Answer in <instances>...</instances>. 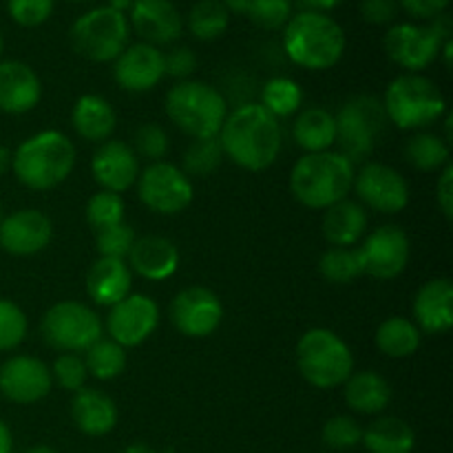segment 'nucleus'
Instances as JSON below:
<instances>
[{
  "instance_id": "nucleus-1",
  "label": "nucleus",
  "mask_w": 453,
  "mask_h": 453,
  "mask_svg": "<svg viewBox=\"0 0 453 453\" xmlns=\"http://www.w3.org/2000/svg\"><path fill=\"white\" fill-rule=\"evenodd\" d=\"M224 155L246 171H265L281 150V127L261 104L248 102L226 115L219 131Z\"/></svg>"
},
{
  "instance_id": "nucleus-2",
  "label": "nucleus",
  "mask_w": 453,
  "mask_h": 453,
  "mask_svg": "<svg viewBox=\"0 0 453 453\" xmlns=\"http://www.w3.org/2000/svg\"><path fill=\"white\" fill-rule=\"evenodd\" d=\"M354 173V164L336 150L305 153L292 168L290 190L303 206L327 211L348 199Z\"/></svg>"
},
{
  "instance_id": "nucleus-3",
  "label": "nucleus",
  "mask_w": 453,
  "mask_h": 453,
  "mask_svg": "<svg viewBox=\"0 0 453 453\" xmlns=\"http://www.w3.org/2000/svg\"><path fill=\"white\" fill-rule=\"evenodd\" d=\"M75 146L65 133L40 131L22 142L12 155V171L31 190H51L71 175Z\"/></svg>"
},
{
  "instance_id": "nucleus-4",
  "label": "nucleus",
  "mask_w": 453,
  "mask_h": 453,
  "mask_svg": "<svg viewBox=\"0 0 453 453\" xmlns=\"http://www.w3.org/2000/svg\"><path fill=\"white\" fill-rule=\"evenodd\" d=\"M283 49L301 69L326 71L343 58L345 34L327 13L301 12L288 20Z\"/></svg>"
},
{
  "instance_id": "nucleus-5",
  "label": "nucleus",
  "mask_w": 453,
  "mask_h": 453,
  "mask_svg": "<svg viewBox=\"0 0 453 453\" xmlns=\"http://www.w3.org/2000/svg\"><path fill=\"white\" fill-rule=\"evenodd\" d=\"M166 115L181 133L193 140H206L219 135L228 106L224 96L211 84L181 80L168 91Z\"/></svg>"
},
{
  "instance_id": "nucleus-6",
  "label": "nucleus",
  "mask_w": 453,
  "mask_h": 453,
  "mask_svg": "<svg viewBox=\"0 0 453 453\" xmlns=\"http://www.w3.org/2000/svg\"><path fill=\"white\" fill-rule=\"evenodd\" d=\"M296 365L312 388L332 389L354 374V357L348 343L326 327L305 332L296 343Z\"/></svg>"
},
{
  "instance_id": "nucleus-7",
  "label": "nucleus",
  "mask_w": 453,
  "mask_h": 453,
  "mask_svg": "<svg viewBox=\"0 0 453 453\" xmlns=\"http://www.w3.org/2000/svg\"><path fill=\"white\" fill-rule=\"evenodd\" d=\"M383 109L388 122L411 131L441 119L447 111V102L434 80L420 73H405L398 75L388 87Z\"/></svg>"
},
{
  "instance_id": "nucleus-8",
  "label": "nucleus",
  "mask_w": 453,
  "mask_h": 453,
  "mask_svg": "<svg viewBox=\"0 0 453 453\" xmlns=\"http://www.w3.org/2000/svg\"><path fill=\"white\" fill-rule=\"evenodd\" d=\"M336 122V142L343 157L357 164L370 157L374 150L376 140L385 131L388 115H385L383 102L374 96H357L341 106L334 115Z\"/></svg>"
},
{
  "instance_id": "nucleus-9",
  "label": "nucleus",
  "mask_w": 453,
  "mask_h": 453,
  "mask_svg": "<svg viewBox=\"0 0 453 453\" xmlns=\"http://www.w3.org/2000/svg\"><path fill=\"white\" fill-rule=\"evenodd\" d=\"M128 18L109 4L91 9L71 27V44L91 62H115V58L128 47Z\"/></svg>"
},
{
  "instance_id": "nucleus-10",
  "label": "nucleus",
  "mask_w": 453,
  "mask_h": 453,
  "mask_svg": "<svg viewBox=\"0 0 453 453\" xmlns=\"http://www.w3.org/2000/svg\"><path fill=\"white\" fill-rule=\"evenodd\" d=\"M42 339L60 352H87L102 339L100 317L78 301H62L44 312L40 323Z\"/></svg>"
},
{
  "instance_id": "nucleus-11",
  "label": "nucleus",
  "mask_w": 453,
  "mask_h": 453,
  "mask_svg": "<svg viewBox=\"0 0 453 453\" xmlns=\"http://www.w3.org/2000/svg\"><path fill=\"white\" fill-rule=\"evenodd\" d=\"M142 203L157 215H180L193 202V181L181 168L155 162L137 177Z\"/></svg>"
},
{
  "instance_id": "nucleus-12",
  "label": "nucleus",
  "mask_w": 453,
  "mask_h": 453,
  "mask_svg": "<svg viewBox=\"0 0 453 453\" xmlns=\"http://www.w3.org/2000/svg\"><path fill=\"white\" fill-rule=\"evenodd\" d=\"M352 188L367 208L383 215H396L410 203V186L396 168L370 162L354 173Z\"/></svg>"
},
{
  "instance_id": "nucleus-13",
  "label": "nucleus",
  "mask_w": 453,
  "mask_h": 453,
  "mask_svg": "<svg viewBox=\"0 0 453 453\" xmlns=\"http://www.w3.org/2000/svg\"><path fill=\"white\" fill-rule=\"evenodd\" d=\"M358 255L363 261V273L389 281L405 273L410 264V239L398 226H380L367 234L363 246L358 248Z\"/></svg>"
},
{
  "instance_id": "nucleus-14",
  "label": "nucleus",
  "mask_w": 453,
  "mask_h": 453,
  "mask_svg": "<svg viewBox=\"0 0 453 453\" xmlns=\"http://www.w3.org/2000/svg\"><path fill=\"white\" fill-rule=\"evenodd\" d=\"M383 47L389 60L410 73H418L438 60L442 42L427 25L401 22L385 34Z\"/></svg>"
},
{
  "instance_id": "nucleus-15",
  "label": "nucleus",
  "mask_w": 453,
  "mask_h": 453,
  "mask_svg": "<svg viewBox=\"0 0 453 453\" xmlns=\"http://www.w3.org/2000/svg\"><path fill=\"white\" fill-rule=\"evenodd\" d=\"M171 319L177 330L188 339H203L217 332L224 321V305L219 296L202 286L181 290L173 299Z\"/></svg>"
},
{
  "instance_id": "nucleus-16",
  "label": "nucleus",
  "mask_w": 453,
  "mask_h": 453,
  "mask_svg": "<svg viewBox=\"0 0 453 453\" xmlns=\"http://www.w3.org/2000/svg\"><path fill=\"white\" fill-rule=\"evenodd\" d=\"M159 326V308L150 296L128 295L111 308L106 317V330L111 341L122 348H137L144 343Z\"/></svg>"
},
{
  "instance_id": "nucleus-17",
  "label": "nucleus",
  "mask_w": 453,
  "mask_h": 453,
  "mask_svg": "<svg viewBox=\"0 0 453 453\" xmlns=\"http://www.w3.org/2000/svg\"><path fill=\"white\" fill-rule=\"evenodd\" d=\"M51 388V370L40 358L12 357L0 365V394L16 405L42 401Z\"/></svg>"
},
{
  "instance_id": "nucleus-18",
  "label": "nucleus",
  "mask_w": 453,
  "mask_h": 453,
  "mask_svg": "<svg viewBox=\"0 0 453 453\" xmlns=\"http://www.w3.org/2000/svg\"><path fill=\"white\" fill-rule=\"evenodd\" d=\"M51 237V219L35 208H22L0 221V248L13 257H31L44 250Z\"/></svg>"
},
{
  "instance_id": "nucleus-19",
  "label": "nucleus",
  "mask_w": 453,
  "mask_h": 453,
  "mask_svg": "<svg viewBox=\"0 0 453 453\" xmlns=\"http://www.w3.org/2000/svg\"><path fill=\"white\" fill-rule=\"evenodd\" d=\"M164 53L146 42L128 44L113 65V78L124 91L146 93L164 78Z\"/></svg>"
},
{
  "instance_id": "nucleus-20",
  "label": "nucleus",
  "mask_w": 453,
  "mask_h": 453,
  "mask_svg": "<svg viewBox=\"0 0 453 453\" xmlns=\"http://www.w3.org/2000/svg\"><path fill=\"white\" fill-rule=\"evenodd\" d=\"M91 173L102 190L119 195L135 186L140 177V162H137L135 150L128 144L119 140H106L93 153Z\"/></svg>"
},
{
  "instance_id": "nucleus-21",
  "label": "nucleus",
  "mask_w": 453,
  "mask_h": 453,
  "mask_svg": "<svg viewBox=\"0 0 453 453\" xmlns=\"http://www.w3.org/2000/svg\"><path fill=\"white\" fill-rule=\"evenodd\" d=\"M131 27L142 42L171 44L184 31V18L171 0H137L131 9Z\"/></svg>"
},
{
  "instance_id": "nucleus-22",
  "label": "nucleus",
  "mask_w": 453,
  "mask_h": 453,
  "mask_svg": "<svg viewBox=\"0 0 453 453\" xmlns=\"http://www.w3.org/2000/svg\"><path fill=\"white\" fill-rule=\"evenodd\" d=\"M42 97L38 73L20 60L0 62V111L20 115L35 109Z\"/></svg>"
},
{
  "instance_id": "nucleus-23",
  "label": "nucleus",
  "mask_w": 453,
  "mask_h": 453,
  "mask_svg": "<svg viewBox=\"0 0 453 453\" xmlns=\"http://www.w3.org/2000/svg\"><path fill=\"white\" fill-rule=\"evenodd\" d=\"M128 268L131 273L149 279V281H164L173 277L180 265V250L175 243L159 234H146L135 239L128 252Z\"/></svg>"
},
{
  "instance_id": "nucleus-24",
  "label": "nucleus",
  "mask_w": 453,
  "mask_h": 453,
  "mask_svg": "<svg viewBox=\"0 0 453 453\" xmlns=\"http://www.w3.org/2000/svg\"><path fill=\"white\" fill-rule=\"evenodd\" d=\"M414 319L418 330L445 334L453 326V286L449 279H432L414 299Z\"/></svg>"
},
{
  "instance_id": "nucleus-25",
  "label": "nucleus",
  "mask_w": 453,
  "mask_h": 453,
  "mask_svg": "<svg viewBox=\"0 0 453 453\" xmlns=\"http://www.w3.org/2000/svg\"><path fill=\"white\" fill-rule=\"evenodd\" d=\"M133 273L127 261L100 257L87 273V292L93 303L113 308L131 295Z\"/></svg>"
},
{
  "instance_id": "nucleus-26",
  "label": "nucleus",
  "mask_w": 453,
  "mask_h": 453,
  "mask_svg": "<svg viewBox=\"0 0 453 453\" xmlns=\"http://www.w3.org/2000/svg\"><path fill=\"white\" fill-rule=\"evenodd\" d=\"M71 418L87 436H106L118 425V407L100 389L82 388L71 403Z\"/></svg>"
},
{
  "instance_id": "nucleus-27",
  "label": "nucleus",
  "mask_w": 453,
  "mask_h": 453,
  "mask_svg": "<svg viewBox=\"0 0 453 453\" xmlns=\"http://www.w3.org/2000/svg\"><path fill=\"white\" fill-rule=\"evenodd\" d=\"M71 124L75 133L87 142H106L115 133L118 127V115L109 104V100L100 96H82L73 106L71 113Z\"/></svg>"
},
{
  "instance_id": "nucleus-28",
  "label": "nucleus",
  "mask_w": 453,
  "mask_h": 453,
  "mask_svg": "<svg viewBox=\"0 0 453 453\" xmlns=\"http://www.w3.org/2000/svg\"><path fill=\"white\" fill-rule=\"evenodd\" d=\"M367 228V212L358 202L334 203L323 215V237L334 248H349L358 243L365 234Z\"/></svg>"
},
{
  "instance_id": "nucleus-29",
  "label": "nucleus",
  "mask_w": 453,
  "mask_h": 453,
  "mask_svg": "<svg viewBox=\"0 0 453 453\" xmlns=\"http://www.w3.org/2000/svg\"><path fill=\"white\" fill-rule=\"evenodd\" d=\"M392 401V388L376 372H358L345 380V403L358 414H380Z\"/></svg>"
},
{
  "instance_id": "nucleus-30",
  "label": "nucleus",
  "mask_w": 453,
  "mask_h": 453,
  "mask_svg": "<svg viewBox=\"0 0 453 453\" xmlns=\"http://www.w3.org/2000/svg\"><path fill=\"white\" fill-rule=\"evenodd\" d=\"M292 135H295L296 144L308 153L330 150V146L336 142L334 115L323 106H310V109L301 111L299 118L295 119Z\"/></svg>"
},
{
  "instance_id": "nucleus-31",
  "label": "nucleus",
  "mask_w": 453,
  "mask_h": 453,
  "mask_svg": "<svg viewBox=\"0 0 453 453\" xmlns=\"http://www.w3.org/2000/svg\"><path fill=\"white\" fill-rule=\"evenodd\" d=\"M363 442L370 453H411L416 447V434L405 420L383 416L363 429Z\"/></svg>"
},
{
  "instance_id": "nucleus-32",
  "label": "nucleus",
  "mask_w": 453,
  "mask_h": 453,
  "mask_svg": "<svg viewBox=\"0 0 453 453\" xmlns=\"http://www.w3.org/2000/svg\"><path fill=\"white\" fill-rule=\"evenodd\" d=\"M376 348L389 358H407L418 352L420 330L410 319L389 317L376 330Z\"/></svg>"
},
{
  "instance_id": "nucleus-33",
  "label": "nucleus",
  "mask_w": 453,
  "mask_h": 453,
  "mask_svg": "<svg viewBox=\"0 0 453 453\" xmlns=\"http://www.w3.org/2000/svg\"><path fill=\"white\" fill-rule=\"evenodd\" d=\"M405 157L416 171H442L449 164V144L434 133H416L407 142Z\"/></svg>"
},
{
  "instance_id": "nucleus-34",
  "label": "nucleus",
  "mask_w": 453,
  "mask_h": 453,
  "mask_svg": "<svg viewBox=\"0 0 453 453\" xmlns=\"http://www.w3.org/2000/svg\"><path fill=\"white\" fill-rule=\"evenodd\" d=\"M84 365L88 376L97 380H113L127 370V352L122 345L111 339H100L84 354Z\"/></svg>"
},
{
  "instance_id": "nucleus-35",
  "label": "nucleus",
  "mask_w": 453,
  "mask_h": 453,
  "mask_svg": "<svg viewBox=\"0 0 453 453\" xmlns=\"http://www.w3.org/2000/svg\"><path fill=\"white\" fill-rule=\"evenodd\" d=\"M230 13L221 4V0H199L188 13V29L197 40H217L228 29Z\"/></svg>"
},
{
  "instance_id": "nucleus-36",
  "label": "nucleus",
  "mask_w": 453,
  "mask_h": 453,
  "mask_svg": "<svg viewBox=\"0 0 453 453\" xmlns=\"http://www.w3.org/2000/svg\"><path fill=\"white\" fill-rule=\"evenodd\" d=\"M303 91L290 78H273L261 88V106L274 118H290L301 109Z\"/></svg>"
},
{
  "instance_id": "nucleus-37",
  "label": "nucleus",
  "mask_w": 453,
  "mask_h": 453,
  "mask_svg": "<svg viewBox=\"0 0 453 453\" xmlns=\"http://www.w3.org/2000/svg\"><path fill=\"white\" fill-rule=\"evenodd\" d=\"M319 270H321L323 279L336 286H345V283L357 281L363 273V261L358 255V248H330L321 255L319 261Z\"/></svg>"
},
{
  "instance_id": "nucleus-38",
  "label": "nucleus",
  "mask_w": 453,
  "mask_h": 453,
  "mask_svg": "<svg viewBox=\"0 0 453 453\" xmlns=\"http://www.w3.org/2000/svg\"><path fill=\"white\" fill-rule=\"evenodd\" d=\"M224 159V149L219 137H206V140H193L181 157V171L188 177H208L219 168Z\"/></svg>"
},
{
  "instance_id": "nucleus-39",
  "label": "nucleus",
  "mask_w": 453,
  "mask_h": 453,
  "mask_svg": "<svg viewBox=\"0 0 453 453\" xmlns=\"http://www.w3.org/2000/svg\"><path fill=\"white\" fill-rule=\"evenodd\" d=\"M87 221L96 233L124 221V199L111 190H100L87 203Z\"/></svg>"
},
{
  "instance_id": "nucleus-40",
  "label": "nucleus",
  "mask_w": 453,
  "mask_h": 453,
  "mask_svg": "<svg viewBox=\"0 0 453 453\" xmlns=\"http://www.w3.org/2000/svg\"><path fill=\"white\" fill-rule=\"evenodd\" d=\"M323 445L336 451L354 449L363 442V427L352 416H334L323 425Z\"/></svg>"
},
{
  "instance_id": "nucleus-41",
  "label": "nucleus",
  "mask_w": 453,
  "mask_h": 453,
  "mask_svg": "<svg viewBox=\"0 0 453 453\" xmlns=\"http://www.w3.org/2000/svg\"><path fill=\"white\" fill-rule=\"evenodd\" d=\"M246 16L259 29L277 31L292 18V0H250Z\"/></svg>"
},
{
  "instance_id": "nucleus-42",
  "label": "nucleus",
  "mask_w": 453,
  "mask_h": 453,
  "mask_svg": "<svg viewBox=\"0 0 453 453\" xmlns=\"http://www.w3.org/2000/svg\"><path fill=\"white\" fill-rule=\"evenodd\" d=\"M133 243H135V230L127 221L96 233V248L100 252V257H106V259L124 261L128 257V252H131Z\"/></svg>"
},
{
  "instance_id": "nucleus-43",
  "label": "nucleus",
  "mask_w": 453,
  "mask_h": 453,
  "mask_svg": "<svg viewBox=\"0 0 453 453\" xmlns=\"http://www.w3.org/2000/svg\"><path fill=\"white\" fill-rule=\"evenodd\" d=\"M27 336V317L13 301L0 299V352L18 348Z\"/></svg>"
},
{
  "instance_id": "nucleus-44",
  "label": "nucleus",
  "mask_w": 453,
  "mask_h": 453,
  "mask_svg": "<svg viewBox=\"0 0 453 453\" xmlns=\"http://www.w3.org/2000/svg\"><path fill=\"white\" fill-rule=\"evenodd\" d=\"M133 150L140 157L150 159V162H162L168 153V135L159 124L146 122L142 124L133 137Z\"/></svg>"
},
{
  "instance_id": "nucleus-45",
  "label": "nucleus",
  "mask_w": 453,
  "mask_h": 453,
  "mask_svg": "<svg viewBox=\"0 0 453 453\" xmlns=\"http://www.w3.org/2000/svg\"><path fill=\"white\" fill-rule=\"evenodd\" d=\"M49 370H51V380H56L66 392H80L84 388V383H87V365H84V361L78 354H60L56 358V363H53V367H49Z\"/></svg>"
},
{
  "instance_id": "nucleus-46",
  "label": "nucleus",
  "mask_w": 453,
  "mask_h": 453,
  "mask_svg": "<svg viewBox=\"0 0 453 453\" xmlns=\"http://www.w3.org/2000/svg\"><path fill=\"white\" fill-rule=\"evenodd\" d=\"M7 12L16 25L40 27L53 13V0H7Z\"/></svg>"
},
{
  "instance_id": "nucleus-47",
  "label": "nucleus",
  "mask_w": 453,
  "mask_h": 453,
  "mask_svg": "<svg viewBox=\"0 0 453 453\" xmlns=\"http://www.w3.org/2000/svg\"><path fill=\"white\" fill-rule=\"evenodd\" d=\"M197 71V56L188 47H175L164 56V73L175 80H186Z\"/></svg>"
},
{
  "instance_id": "nucleus-48",
  "label": "nucleus",
  "mask_w": 453,
  "mask_h": 453,
  "mask_svg": "<svg viewBox=\"0 0 453 453\" xmlns=\"http://www.w3.org/2000/svg\"><path fill=\"white\" fill-rule=\"evenodd\" d=\"M361 18L370 25H389L398 16V0H361Z\"/></svg>"
},
{
  "instance_id": "nucleus-49",
  "label": "nucleus",
  "mask_w": 453,
  "mask_h": 453,
  "mask_svg": "<svg viewBox=\"0 0 453 453\" xmlns=\"http://www.w3.org/2000/svg\"><path fill=\"white\" fill-rule=\"evenodd\" d=\"M451 0H401L398 7L405 9L411 18L418 20H434L436 16L447 12Z\"/></svg>"
},
{
  "instance_id": "nucleus-50",
  "label": "nucleus",
  "mask_w": 453,
  "mask_h": 453,
  "mask_svg": "<svg viewBox=\"0 0 453 453\" xmlns=\"http://www.w3.org/2000/svg\"><path fill=\"white\" fill-rule=\"evenodd\" d=\"M436 202L438 206H441L442 215H445L447 219H451L453 217V166L451 164H447V166L442 168L441 177H438Z\"/></svg>"
},
{
  "instance_id": "nucleus-51",
  "label": "nucleus",
  "mask_w": 453,
  "mask_h": 453,
  "mask_svg": "<svg viewBox=\"0 0 453 453\" xmlns=\"http://www.w3.org/2000/svg\"><path fill=\"white\" fill-rule=\"evenodd\" d=\"M429 29L434 31V34L441 38V42H449L451 40V31H453V25H451V18L449 13H441V16H436L434 20H429Z\"/></svg>"
},
{
  "instance_id": "nucleus-52",
  "label": "nucleus",
  "mask_w": 453,
  "mask_h": 453,
  "mask_svg": "<svg viewBox=\"0 0 453 453\" xmlns=\"http://www.w3.org/2000/svg\"><path fill=\"white\" fill-rule=\"evenodd\" d=\"M341 3H343V0H301V4L308 7L305 12H319V13L332 12V9L339 7Z\"/></svg>"
},
{
  "instance_id": "nucleus-53",
  "label": "nucleus",
  "mask_w": 453,
  "mask_h": 453,
  "mask_svg": "<svg viewBox=\"0 0 453 453\" xmlns=\"http://www.w3.org/2000/svg\"><path fill=\"white\" fill-rule=\"evenodd\" d=\"M12 449H13L12 429L0 420V453H12Z\"/></svg>"
},
{
  "instance_id": "nucleus-54",
  "label": "nucleus",
  "mask_w": 453,
  "mask_h": 453,
  "mask_svg": "<svg viewBox=\"0 0 453 453\" xmlns=\"http://www.w3.org/2000/svg\"><path fill=\"white\" fill-rule=\"evenodd\" d=\"M221 4H224L228 13H239V16H242V13L248 12L250 0H221Z\"/></svg>"
},
{
  "instance_id": "nucleus-55",
  "label": "nucleus",
  "mask_w": 453,
  "mask_h": 453,
  "mask_svg": "<svg viewBox=\"0 0 453 453\" xmlns=\"http://www.w3.org/2000/svg\"><path fill=\"white\" fill-rule=\"evenodd\" d=\"M9 168H12V150L0 144V177L7 175Z\"/></svg>"
},
{
  "instance_id": "nucleus-56",
  "label": "nucleus",
  "mask_w": 453,
  "mask_h": 453,
  "mask_svg": "<svg viewBox=\"0 0 453 453\" xmlns=\"http://www.w3.org/2000/svg\"><path fill=\"white\" fill-rule=\"evenodd\" d=\"M137 0H109V7L115 9V12H131L133 4H135Z\"/></svg>"
},
{
  "instance_id": "nucleus-57",
  "label": "nucleus",
  "mask_w": 453,
  "mask_h": 453,
  "mask_svg": "<svg viewBox=\"0 0 453 453\" xmlns=\"http://www.w3.org/2000/svg\"><path fill=\"white\" fill-rule=\"evenodd\" d=\"M122 453H155V451L150 449L149 445H144V442H135V445H128Z\"/></svg>"
},
{
  "instance_id": "nucleus-58",
  "label": "nucleus",
  "mask_w": 453,
  "mask_h": 453,
  "mask_svg": "<svg viewBox=\"0 0 453 453\" xmlns=\"http://www.w3.org/2000/svg\"><path fill=\"white\" fill-rule=\"evenodd\" d=\"M25 453H58V451L51 449V447H47V445H38V447H31V449Z\"/></svg>"
},
{
  "instance_id": "nucleus-59",
  "label": "nucleus",
  "mask_w": 453,
  "mask_h": 453,
  "mask_svg": "<svg viewBox=\"0 0 453 453\" xmlns=\"http://www.w3.org/2000/svg\"><path fill=\"white\" fill-rule=\"evenodd\" d=\"M3 49H4V40H3V34H0V56H3Z\"/></svg>"
},
{
  "instance_id": "nucleus-60",
  "label": "nucleus",
  "mask_w": 453,
  "mask_h": 453,
  "mask_svg": "<svg viewBox=\"0 0 453 453\" xmlns=\"http://www.w3.org/2000/svg\"><path fill=\"white\" fill-rule=\"evenodd\" d=\"M4 219V208H3V203H0V221Z\"/></svg>"
},
{
  "instance_id": "nucleus-61",
  "label": "nucleus",
  "mask_w": 453,
  "mask_h": 453,
  "mask_svg": "<svg viewBox=\"0 0 453 453\" xmlns=\"http://www.w3.org/2000/svg\"><path fill=\"white\" fill-rule=\"evenodd\" d=\"M71 3H84V0H71Z\"/></svg>"
}]
</instances>
